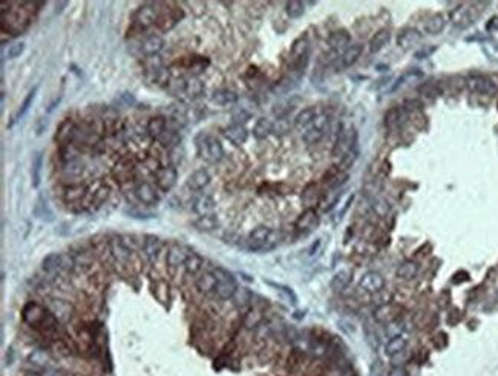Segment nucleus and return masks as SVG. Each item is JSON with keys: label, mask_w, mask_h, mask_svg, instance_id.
<instances>
[{"label": "nucleus", "mask_w": 498, "mask_h": 376, "mask_svg": "<svg viewBox=\"0 0 498 376\" xmlns=\"http://www.w3.org/2000/svg\"><path fill=\"white\" fill-rule=\"evenodd\" d=\"M134 194L137 197V200L140 203H144L148 207L151 205H157L158 200H160V194H158V190L149 184V182H140L135 188H134Z\"/></svg>", "instance_id": "12"}, {"label": "nucleus", "mask_w": 498, "mask_h": 376, "mask_svg": "<svg viewBox=\"0 0 498 376\" xmlns=\"http://www.w3.org/2000/svg\"><path fill=\"white\" fill-rule=\"evenodd\" d=\"M371 207H372V210H374V213L377 216H380V217H385L390 213V205L382 197H374V199H372L371 200Z\"/></svg>", "instance_id": "51"}, {"label": "nucleus", "mask_w": 498, "mask_h": 376, "mask_svg": "<svg viewBox=\"0 0 498 376\" xmlns=\"http://www.w3.org/2000/svg\"><path fill=\"white\" fill-rule=\"evenodd\" d=\"M45 317H46L45 309L36 303H28L23 309V320L31 326H36V324L45 321Z\"/></svg>", "instance_id": "28"}, {"label": "nucleus", "mask_w": 498, "mask_h": 376, "mask_svg": "<svg viewBox=\"0 0 498 376\" xmlns=\"http://www.w3.org/2000/svg\"><path fill=\"white\" fill-rule=\"evenodd\" d=\"M74 263H75L74 259L69 254H49L43 260V269L51 274H55V272L72 269Z\"/></svg>", "instance_id": "7"}, {"label": "nucleus", "mask_w": 498, "mask_h": 376, "mask_svg": "<svg viewBox=\"0 0 498 376\" xmlns=\"http://www.w3.org/2000/svg\"><path fill=\"white\" fill-rule=\"evenodd\" d=\"M451 20H452V23L457 25V26H467V25L472 23L474 17L471 16V10H469V8L461 7V8L455 10V11L451 14Z\"/></svg>", "instance_id": "43"}, {"label": "nucleus", "mask_w": 498, "mask_h": 376, "mask_svg": "<svg viewBox=\"0 0 498 376\" xmlns=\"http://www.w3.org/2000/svg\"><path fill=\"white\" fill-rule=\"evenodd\" d=\"M84 170V165L75 159V158H71V159H66L65 164H63V175L69 179H75L78 178Z\"/></svg>", "instance_id": "42"}, {"label": "nucleus", "mask_w": 498, "mask_h": 376, "mask_svg": "<svg viewBox=\"0 0 498 376\" xmlns=\"http://www.w3.org/2000/svg\"><path fill=\"white\" fill-rule=\"evenodd\" d=\"M167 127H169V121H167V118L163 116V115H157V116H152V118L148 121V124H146V133H148L152 140L158 141V140L163 136V133L167 130Z\"/></svg>", "instance_id": "17"}, {"label": "nucleus", "mask_w": 498, "mask_h": 376, "mask_svg": "<svg viewBox=\"0 0 498 376\" xmlns=\"http://www.w3.org/2000/svg\"><path fill=\"white\" fill-rule=\"evenodd\" d=\"M320 112H319V109L317 107H314V106H311V107H305V109H302L296 116H295V127L298 129V130H304V129H307L308 127V125L316 119V116L319 115Z\"/></svg>", "instance_id": "23"}, {"label": "nucleus", "mask_w": 498, "mask_h": 376, "mask_svg": "<svg viewBox=\"0 0 498 376\" xmlns=\"http://www.w3.org/2000/svg\"><path fill=\"white\" fill-rule=\"evenodd\" d=\"M210 184V175L207 170L199 168L195 170L189 178H187V187L193 191H201L202 188H206Z\"/></svg>", "instance_id": "27"}, {"label": "nucleus", "mask_w": 498, "mask_h": 376, "mask_svg": "<svg viewBox=\"0 0 498 376\" xmlns=\"http://www.w3.org/2000/svg\"><path fill=\"white\" fill-rule=\"evenodd\" d=\"M351 277H353V274H351V271H348V269H342V271H339V272H336L334 276H333V279H331V282H330V288L334 291V292H342L349 283H351Z\"/></svg>", "instance_id": "37"}, {"label": "nucleus", "mask_w": 498, "mask_h": 376, "mask_svg": "<svg viewBox=\"0 0 498 376\" xmlns=\"http://www.w3.org/2000/svg\"><path fill=\"white\" fill-rule=\"evenodd\" d=\"M204 93V83L196 78V77H190L186 81V89H184V95L189 99H196Z\"/></svg>", "instance_id": "39"}, {"label": "nucleus", "mask_w": 498, "mask_h": 376, "mask_svg": "<svg viewBox=\"0 0 498 376\" xmlns=\"http://www.w3.org/2000/svg\"><path fill=\"white\" fill-rule=\"evenodd\" d=\"M196 288L204 295H215L216 291V277L213 271H204L196 279Z\"/></svg>", "instance_id": "20"}, {"label": "nucleus", "mask_w": 498, "mask_h": 376, "mask_svg": "<svg viewBox=\"0 0 498 376\" xmlns=\"http://www.w3.org/2000/svg\"><path fill=\"white\" fill-rule=\"evenodd\" d=\"M213 274L216 277V291H215V295L219 300H230V298H233V295L238 291V285H236L235 277L227 269H224L221 266H216L213 269Z\"/></svg>", "instance_id": "4"}, {"label": "nucleus", "mask_w": 498, "mask_h": 376, "mask_svg": "<svg viewBox=\"0 0 498 376\" xmlns=\"http://www.w3.org/2000/svg\"><path fill=\"white\" fill-rule=\"evenodd\" d=\"M408 373H406V370L402 367V365H394V367H391L387 373H385V376H406Z\"/></svg>", "instance_id": "60"}, {"label": "nucleus", "mask_w": 498, "mask_h": 376, "mask_svg": "<svg viewBox=\"0 0 498 376\" xmlns=\"http://www.w3.org/2000/svg\"><path fill=\"white\" fill-rule=\"evenodd\" d=\"M359 288L368 294H377L382 292L385 288V279L380 272L376 271H368L365 272L359 280Z\"/></svg>", "instance_id": "8"}, {"label": "nucleus", "mask_w": 498, "mask_h": 376, "mask_svg": "<svg viewBox=\"0 0 498 376\" xmlns=\"http://www.w3.org/2000/svg\"><path fill=\"white\" fill-rule=\"evenodd\" d=\"M148 78L151 83L157 86H169L170 84V74L166 67L157 69L154 72H148Z\"/></svg>", "instance_id": "47"}, {"label": "nucleus", "mask_w": 498, "mask_h": 376, "mask_svg": "<svg viewBox=\"0 0 498 376\" xmlns=\"http://www.w3.org/2000/svg\"><path fill=\"white\" fill-rule=\"evenodd\" d=\"M109 187L106 185V184H98L94 190H91V191H87V194H86V199H89V202H87V205L91 207V208H94V207H101L104 202H106V199L109 197Z\"/></svg>", "instance_id": "29"}, {"label": "nucleus", "mask_w": 498, "mask_h": 376, "mask_svg": "<svg viewBox=\"0 0 498 376\" xmlns=\"http://www.w3.org/2000/svg\"><path fill=\"white\" fill-rule=\"evenodd\" d=\"M308 49H310V42H308L307 36H301L299 39L295 40V43L291 46V58H293V64L298 71H301L307 66Z\"/></svg>", "instance_id": "9"}, {"label": "nucleus", "mask_w": 498, "mask_h": 376, "mask_svg": "<svg viewBox=\"0 0 498 376\" xmlns=\"http://www.w3.org/2000/svg\"><path fill=\"white\" fill-rule=\"evenodd\" d=\"M467 86L472 92H477V93H483V95H492L495 93L496 90V84L484 77V75H474L467 80Z\"/></svg>", "instance_id": "16"}, {"label": "nucleus", "mask_w": 498, "mask_h": 376, "mask_svg": "<svg viewBox=\"0 0 498 376\" xmlns=\"http://www.w3.org/2000/svg\"><path fill=\"white\" fill-rule=\"evenodd\" d=\"M193 225L199 229V231H213L215 228H218L219 222H218V217L215 214H210V216H199Z\"/></svg>", "instance_id": "48"}, {"label": "nucleus", "mask_w": 498, "mask_h": 376, "mask_svg": "<svg viewBox=\"0 0 498 376\" xmlns=\"http://www.w3.org/2000/svg\"><path fill=\"white\" fill-rule=\"evenodd\" d=\"M369 376H384V365L380 361H374L369 368Z\"/></svg>", "instance_id": "58"}, {"label": "nucleus", "mask_w": 498, "mask_h": 376, "mask_svg": "<svg viewBox=\"0 0 498 376\" xmlns=\"http://www.w3.org/2000/svg\"><path fill=\"white\" fill-rule=\"evenodd\" d=\"M212 101L218 106H231L238 101V95L233 90L228 89H219L215 90L212 95Z\"/></svg>", "instance_id": "40"}, {"label": "nucleus", "mask_w": 498, "mask_h": 376, "mask_svg": "<svg viewBox=\"0 0 498 376\" xmlns=\"http://www.w3.org/2000/svg\"><path fill=\"white\" fill-rule=\"evenodd\" d=\"M154 178H155V184L160 190L163 191H169L175 187L177 181H178V173L177 170L169 165V167H160L155 173H154Z\"/></svg>", "instance_id": "11"}, {"label": "nucleus", "mask_w": 498, "mask_h": 376, "mask_svg": "<svg viewBox=\"0 0 498 376\" xmlns=\"http://www.w3.org/2000/svg\"><path fill=\"white\" fill-rule=\"evenodd\" d=\"M285 11L290 19H299L305 13V5L299 0H290V2L285 4Z\"/></svg>", "instance_id": "50"}, {"label": "nucleus", "mask_w": 498, "mask_h": 376, "mask_svg": "<svg viewBox=\"0 0 498 376\" xmlns=\"http://www.w3.org/2000/svg\"><path fill=\"white\" fill-rule=\"evenodd\" d=\"M189 251L180 245V243H172L167 249V256H166V262L170 268H178V266H184L187 257H189Z\"/></svg>", "instance_id": "15"}, {"label": "nucleus", "mask_w": 498, "mask_h": 376, "mask_svg": "<svg viewBox=\"0 0 498 376\" xmlns=\"http://www.w3.org/2000/svg\"><path fill=\"white\" fill-rule=\"evenodd\" d=\"M196 150L199 158L210 164H216L224 158L222 144L212 135H201L196 140Z\"/></svg>", "instance_id": "2"}, {"label": "nucleus", "mask_w": 498, "mask_h": 376, "mask_svg": "<svg viewBox=\"0 0 498 376\" xmlns=\"http://www.w3.org/2000/svg\"><path fill=\"white\" fill-rule=\"evenodd\" d=\"M282 240V235L269 226H256L247 237V249L255 253H266L275 249Z\"/></svg>", "instance_id": "1"}, {"label": "nucleus", "mask_w": 498, "mask_h": 376, "mask_svg": "<svg viewBox=\"0 0 498 376\" xmlns=\"http://www.w3.org/2000/svg\"><path fill=\"white\" fill-rule=\"evenodd\" d=\"M34 213H36V216H37V217H40L42 220H48V222H51V220H52V213L49 211V208H48V203H46L43 199H39V202H37V205H36V210H34Z\"/></svg>", "instance_id": "54"}, {"label": "nucleus", "mask_w": 498, "mask_h": 376, "mask_svg": "<svg viewBox=\"0 0 498 376\" xmlns=\"http://www.w3.org/2000/svg\"><path fill=\"white\" fill-rule=\"evenodd\" d=\"M319 225V214L314 208H307L296 220L295 226L298 231L305 232V231H311L313 228H316Z\"/></svg>", "instance_id": "18"}, {"label": "nucleus", "mask_w": 498, "mask_h": 376, "mask_svg": "<svg viewBox=\"0 0 498 376\" xmlns=\"http://www.w3.org/2000/svg\"><path fill=\"white\" fill-rule=\"evenodd\" d=\"M362 52H363V46L362 45H351V46H348L343 52H342V55H340V67H349V66H353L359 58H360V55H362Z\"/></svg>", "instance_id": "34"}, {"label": "nucleus", "mask_w": 498, "mask_h": 376, "mask_svg": "<svg viewBox=\"0 0 498 376\" xmlns=\"http://www.w3.org/2000/svg\"><path fill=\"white\" fill-rule=\"evenodd\" d=\"M302 202L305 203L307 208H313L317 202H320L319 199V190L316 184H308L302 193Z\"/></svg>", "instance_id": "44"}, {"label": "nucleus", "mask_w": 498, "mask_h": 376, "mask_svg": "<svg viewBox=\"0 0 498 376\" xmlns=\"http://www.w3.org/2000/svg\"><path fill=\"white\" fill-rule=\"evenodd\" d=\"M349 42H351V36L345 29H337L331 32L327 39L328 46L334 51H342V49L345 51L349 46Z\"/></svg>", "instance_id": "25"}, {"label": "nucleus", "mask_w": 498, "mask_h": 376, "mask_svg": "<svg viewBox=\"0 0 498 376\" xmlns=\"http://www.w3.org/2000/svg\"><path fill=\"white\" fill-rule=\"evenodd\" d=\"M161 249H163V242L160 240V237L157 235H152V234H148L143 237V242H141V251H143V256L144 259L149 262V263H155L160 253H161Z\"/></svg>", "instance_id": "10"}, {"label": "nucleus", "mask_w": 498, "mask_h": 376, "mask_svg": "<svg viewBox=\"0 0 498 376\" xmlns=\"http://www.w3.org/2000/svg\"><path fill=\"white\" fill-rule=\"evenodd\" d=\"M273 129H275L273 121H270L269 118H259L253 127V135L256 140H266L269 135L273 133Z\"/></svg>", "instance_id": "38"}, {"label": "nucleus", "mask_w": 498, "mask_h": 376, "mask_svg": "<svg viewBox=\"0 0 498 376\" xmlns=\"http://www.w3.org/2000/svg\"><path fill=\"white\" fill-rule=\"evenodd\" d=\"M181 17H183V11H180L178 8L160 11V17L157 20V26L161 31H170L180 22Z\"/></svg>", "instance_id": "19"}, {"label": "nucleus", "mask_w": 498, "mask_h": 376, "mask_svg": "<svg viewBox=\"0 0 498 376\" xmlns=\"http://www.w3.org/2000/svg\"><path fill=\"white\" fill-rule=\"evenodd\" d=\"M37 86L26 95V98L23 99V102H22V106H20V109H19V112H17V115H16V119H20V118H23L25 115H26V112L30 110V107L33 106V101H34V98H36V93H37Z\"/></svg>", "instance_id": "53"}, {"label": "nucleus", "mask_w": 498, "mask_h": 376, "mask_svg": "<svg viewBox=\"0 0 498 376\" xmlns=\"http://www.w3.org/2000/svg\"><path fill=\"white\" fill-rule=\"evenodd\" d=\"M408 346V339L403 336V335H397V336H393L388 339V343L385 344V353L390 356V358H394L397 355H400L402 352H405Z\"/></svg>", "instance_id": "36"}, {"label": "nucleus", "mask_w": 498, "mask_h": 376, "mask_svg": "<svg viewBox=\"0 0 498 376\" xmlns=\"http://www.w3.org/2000/svg\"><path fill=\"white\" fill-rule=\"evenodd\" d=\"M224 135H225V138H227L231 144H235V146H241V144H244V143L247 141V138H248V132H247V129L244 127V125H241V124H233V125H230V127H227V129L224 130Z\"/></svg>", "instance_id": "30"}, {"label": "nucleus", "mask_w": 498, "mask_h": 376, "mask_svg": "<svg viewBox=\"0 0 498 376\" xmlns=\"http://www.w3.org/2000/svg\"><path fill=\"white\" fill-rule=\"evenodd\" d=\"M158 8V4H144L141 5L135 16H134V22L138 28L144 29V28H149L152 25H157V20L160 17V10Z\"/></svg>", "instance_id": "6"}, {"label": "nucleus", "mask_w": 498, "mask_h": 376, "mask_svg": "<svg viewBox=\"0 0 498 376\" xmlns=\"http://www.w3.org/2000/svg\"><path fill=\"white\" fill-rule=\"evenodd\" d=\"M23 49H25V45H23V43H16V45H13V46L10 48L8 58H16V57H19V55L23 52Z\"/></svg>", "instance_id": "59"}, {"label": "nucleus", "mask_w": 498, "mask_h": 376, "mask_svg": "<svg viewBox=\"0 0 498 376\" xmlns=\"http://www.w3.org/2000/svg\"><path fill=\"white\" fill-rule=\"evenodd\" d=\"M328 124H330V119L325 113H319L316 116V119L308 125L307 129H304L301 132L302 135V141L308 146H313V144H317L327 133L328 130Z\"/></svg>", "instance_id": "5"}, {"label": "nucleus", "mask_w": 498, "mask_h": 376, "mask_svg": "<svg viewBox=\"0 0 498 376\" xmlns=\"http://www.w3.org/2000/svg\"><path fill=\"white\" fill-rule=\"evenodd\" d=\"M26 362H28L31 367L37 368V370H43V368L46 370L48 365L51 364V355H49L46 350L37 349V350H34V352H31V353L28 355Z\"/></svg>", "instance_id": "32"}, {"label": "nucleus", "mask_w": 498, "mask_h": 376, "mask_svg": "<svg viewBox=\"0 0 498 376\" xmlns=\"http://www.w3.org/2000/svg\"><path fill=\"white\" fill-rule=\"evenodd\" d=\"M250 297H252V294H250V291H248V289H238L236 294L233 295V298H235V301H236L238 306L247 304L248 301H250Z\"/></svg>", "instance_id": "55"}, {"label": "nucleus", "mask_w": 498, "mask_h": 376, "mask_svg": "<svg viewBox=\"0 0 498 376\" xmlns=\"http://www.w3.org/2000/svg\"><path fill=\"white\" fill-rule=\"evenodd\" d=\"M445 23H446V20H445L443 14H434V16H431L428 19V22L425 25V29H426L428 34H438V32L443 31Z\"/></svg>", "instance_id": "46"}, {"label": "nucleus", "mask_w": 498, "mask_h": 376, "mask_svg": "<svg viewBox=\"0 0 498 376\" xmlns=\"http://www.w3.org/2000/svg\"><path fill=\"white\" fill-rule=\"evenodd\" d=\"M390 39H391V31L388 28L379 29L374 36L371 37V40H369V52L371 54H376V52L382 51L388 45Z\"/></svg>", "instance_id": "33"}, {"label": "nucleus", "mask_w": 498, "mask_h": 376, "mask_svg": "<svg viewBox=\"0 0 498 376\" xmlns=\"http://www.w3.org/2000/svg\"><path fill=\"white\" fill-rule=\"evenodd\" d=\"M158 143L163 147H166V149H175L181 143V136H180V133L175 129H169L167 127V130L163 133V136L158 140Z\"/></svg>", "instance_id": "45"}, {"label": "nucleus", "mask_w": 498, "mask_h": 376, "mask_svg": "<svg viewBox=\"0 0 498 376\" xmlns=\"http://www.w3.org/2000/svg\"><path fill=\"white\" fill-rule=\"evenodd\" d=\"M419 263L414 262V260H405L403 263H400V266L397 268L396 271V276L400 279V280H405V282H409V280H414L419 274Z\"/></svg>", "instance_id": "35"}, {"label": "nucleus", "mask_w": 498, "mask_h": 376, "mask_svg": "<svg viewBox=\"0 0 498 376\" xmlns=\"http://www.w3.org/2000/svg\"><path fill=\"white\" fill-rule=\"evenodd\" d=\"M202 266H204V259L198 253H190L189 257H187V260H186V263H184L186 272L189 276H199Z\"/></svg>", "instance_id": "41"}, {"label": "nucleus", "mask_w": 498, "mask_h": 376, "mask_svg": "<svg viewBox=\"0 0 498 376\" xmlns=\"http://www.w3.org/2000/svg\"><path fill=\"white\" fill-rule=\"evenodd\" d=\"M75 133H77L75 124H74L71 119H65V121L60 124L58 130H57L55 141H58L62 146H68L69 143H72V141L75 140Z\"/></svg>", "instance_id": "22"}, {"label": "nucleus", "mask_w": 498, "mask_h": 376, "mask_svg": "<svg viewBox=\"0 0 498 376\" xmlns=\"http://www.w3.org/2000/svg\"><path fill=\"white\" fill-rule=\"evenodd\" d=\"M193 211L199 216H210L215 214V200L209 194H198L193 199Z\"/></svg>", "instance_id": "24"}, {"label": "nucleus", "mask_w": 498, "mask_h": 376, "mask_svg": "<svg viewBox=\"0 0 498 376\" xmlns=\"http://www.w3.org/2000/svg\"><path fill=\"white\" fill-rule=\"evenodd\" d=\"M420 42H422V34H420L417 29H413V28H406V29H403V31L399 34V37H397V45H399L402 49L414 48V46H417Z\"/></svg>", "instance_id": "26"}, {"label": "nucleus", "mask_w": 498, "mask_h": 376, "mask_svg": "<svg viewBox=\"0 0 498 376\" xmlns=\"http://www.w3.org/2000/svg\"><path fill=\"white\" fill-rule=\"evenodd\" d=\"M135 175V168L132 161L129 159H121L115 167H113V178L116 182H128L132 181Z\"/></svg>", "instance_id": "21"}, {"label": "nucleus", "mask_w": 498, "mask_h": 376, "mask_svg": "<svg viewBox=\"0 0 498 376\" xmlns=\"http://www.w3.org/2000/svg\"><path fill=\"white\" fill-rule=\"evenodd\" d=\"M42 165H43V156L40 152L34 155L33 159V168H31V176H33V187L37 188L40 185V175H42Z\"/></svg>", "instance_id": "49"}, {"label": "nucleus", "mask_w": 498, "mask_h": 376, "mask_svg": "<svg viewBox=\"0 0 498 376\" xmlns=\"http://www.w3.org/2000/svg\"><path fill=\"white\" fill-rule=\"evenodd\" d=\"M87 190L81 184H69L63 190V197L68 203H78L80 200L86 199Z\"/></svg>", "instance_id": "31"}, {"label": "nucleus", "mask_w": 498, "mask_h": 376, "mask_svg": "<svg viewBox=\"0 0 498 376\" xmlns=\"http://www.w3.org/2000/svg\"><path fill=\"white\" fill-rule=\"evenodd\" d=\"M186 78H177V80H173V81H170V84H169V90L172 92V93H175V95H180V93H184V89H186Z\"/></svg>", "instance_id": "56"}, {"label": "nucleus", "mask_w": 498, "mask_h": 376, "mask_svg": "<svg viewBox=\"0 0 498 376\" xmlns=\"http://www.w3.org/2000/svg\"><path fill=\"white\" fill-rule=\"evenodd\" d=\"M163 48H164V39L158 34H151L144 37L140 45V51L146 58L158 55L163 51Z\"/></svg>", "instance_id": "14"}, {"label": "nucleus", "mask_w": 498, "mask_h": 376, "mask_svg": "<svg viewBox=\"0 0 498 376\" xmlns=\"http://www.w3.org/2000/svg\"><path fill=\"white\" fill-rule=\"evenodd\" d=\"M356 129L349 124H340L339 125V132L334 141L333 147V156L334 158H343L346 156L351 150H354L356 146Z\"/></svg>", "instance_id": "3"}, {"label": "nucleus", "mask_w": 498, "mask_h": 376, "mask_svg": "<svg viewBox=\"0 0 498 376\" xmlns=\"http://www.w3.org/2000/svg\"><path fill=\"white\" fill-rule=\"evenodd\" d=\"M353 200H354V196L351 194V196L348 197V200L345 202V207H343V210H340V213L337 214V217H339V219H342V216H343V214L348 211V208H349V205H351V202H353Z\"/></svg>", "instance_id": "61"}, {"label": "nucleus", "mask_w": 498, "mask_h": 376, "mask_svg": "<svg viewBox=\"0 0 498 376\" xmlns=\"http://www.w3.org/2000/svg\"><path fill=\"white\" fill-rule=\"evenodd\" d=\"M109 253L113 259V262L120 266H126L131 260V251L126 248V245H124L121 242L120 237H113L110 242H109Z\"/></svg>", "instance_id": "13"}, {"label": "nucleus", "mask_w": 498, "mask_h": 376, "mask_svg": "<svg viewBox=\"0 0 498 376\" xmlns=\"http://www.w3.org/2000/svg\"><path fill=\"white\" fill-rule=\"evenodd\" d=\"M259 321H261V315H259L258 312L252 311V312H248V315H247L245 324H247L248 327H255Z\"/></svg>", "instance_id": "57"}, {"label": "nucleus", "mask_w": 498, "mask_h": 376, "mask_svg": "<svg viewBox=\"0 0 498 376\" xmlns=\"http://www.w3.org/2000/svg\"><path fill=\"white\" fill-rule=\"evenodd\" d=\"M402 124V113L400 109H393L387 115V127L390 130H396L399 125Z\"/></svg>", "instance_id": "52"}]
</instances>
